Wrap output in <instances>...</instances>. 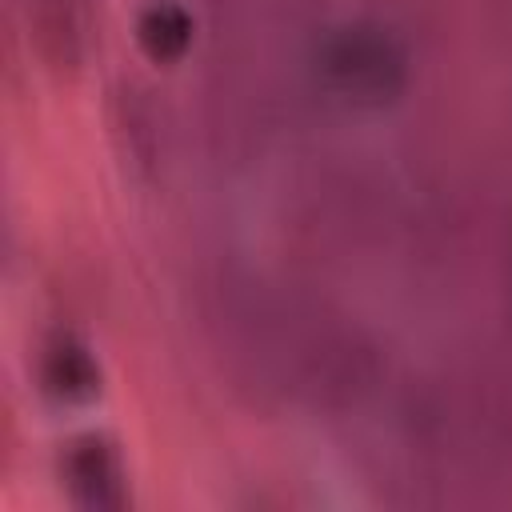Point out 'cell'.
<instances>
[{
  "mask_svg": "<svg viewBox=\"0 0 512 512\" xmlns=\"http://www.w3.org/2000/svg\"><path fill=\"white\" fill-rule=\"evenodd\" d=\"M100 384V372L92 364V356L72 344V340H56L44 356V388L60 400H88Z\"/></svg>",
  "mask_w": 512,
  "mask_h": 512,
  "instance_id": "277c9868",
  "label": "cell"
},
{
  "mask_svg": "<svg viewBox=\"0 0 512 512\" xmlns=\"http://www.w3.org/2000/svg\"><path fill=\"white\" fill-rule=\"evenodd\" d=\"M316 80L344 108L380 112L408 88V48L380 20H348L320 36Z\"/></svg>",
  "mask_w": 512,
  "mask_h": 512,
  "instance_id": "6da1fadb",
  "label": "cell"
},
{
  "mask_svg": "<svg viewBox=\"0 0 512 512\" xmlns=\"http://www.w3.org/2000/svg\"><path fill=\"white\" fill-rule=\"evenodd\" d=\"M68 488L80 504L88 508H108L120 504V464L104 440H80L68 452Z\"/></svg>",
  "mask_w": 512,
  "mask_h": 512,
  "instance_id": "7a4b0ae2",
  "label": "cell"
},
{
  "mask_svg": "<svg viewBox=\"0 0 512 512\" xmlns=\"http://www.w3.org/2000/svg\"><path fill=\"white\" fill-rule=\"evenodd\" d=\"M136 40L156 64H172L192 44V16L176 0H156L136 20Z\"/></svg>",
  "mask_w": 512,
  "mask_h": 512,
  "instance_id": "3957f363",
  "label": "cell"
}]
</instances>
